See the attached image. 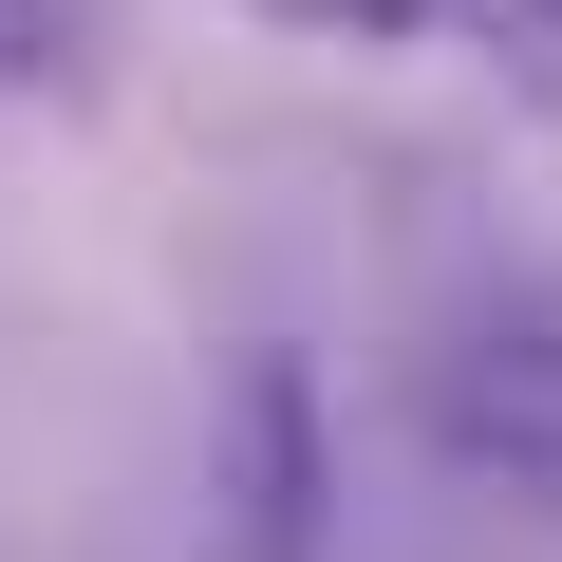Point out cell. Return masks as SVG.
<instances>
[{
    "label": "cell",
    "instance_id": "1",
    "mask_svg": "<svg viewBox=\"0 0 562 562\" xmlns=\"http://www.w3.org/2000/svg\"><path fill=\"white\" fill-rule=\"evenodd\" d=\"M431 431L506 487H562V281H506L487 319H450L431 357Z\"/></svg>",
    "mask_w": 562,
    "mask_h": 562
},
{
    "label": "cell",
    "instance_id": "2",
    "mask_svg": "<svg viewBox=\"0 0 562 562\" xmlns=\"http://www.w3.org/2000/svg\"><path fill=\"white\" fill-rule=\"evenodd\" d=\"M225 431H244V469H225V562H319V375H301V357H244Z\"/></svg>",
    "mask_w": 562,
    "mask_h": 562
},
{
    "label": "cell",
    "instance_id": "4",
    "mask_svg": "<svg viewBox=\"0 0 562 562\" xmlns=\"http://www.w3.org/2000/svg\"><path fill=\"white\" fill-rule=\"evenodd\" d=\"M57 57H76V0H0V94L57 76Z\"/></svg>",
    "mask_w": 562,
    "mask_h": 562
},
{
    "label": "cell",
    "instance_id": "3",
    "mask_svg": "<svg viewBox=\"0 0 562 562\" xmlns=\"http://www.w3.org/2000/svg\"><path fill=\"white\" fill-rule=\"evenodd\" d=\"M431 38H487L525 94H562V0H431Z\"/></svg>",
    "mask_w": 562,
    "mask_h": 562
}]
</instances>
